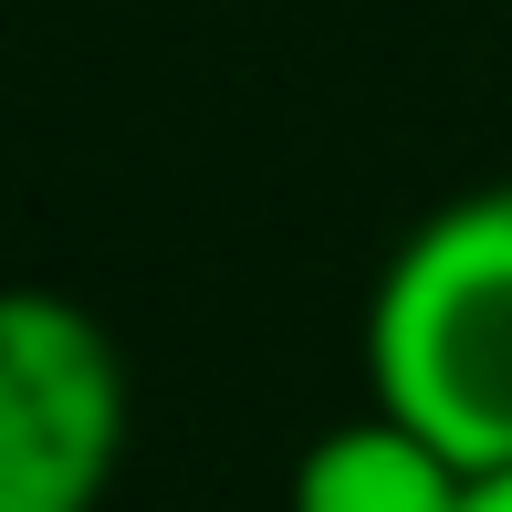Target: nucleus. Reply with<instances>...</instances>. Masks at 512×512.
<instances>
[{
    "label": "nucleus",
    "instance_id": "1",
    "mask_svg": "<svg viewBox=\"0 0 512 512\" xmlns=\"http://www.w3.org/2000/svg\"><path fill=\"white\" fill-rule=\"evenodd\" d=\"M366 408L429 429L460 471H512V178L460 189L366 293Z\"/></svg>",
    "mask_w": 512,
    "mask_h": 512
},
{
    "label": "nucleus",
    "instance_id": "4",
    "mask_svg": "<svg viewBox=\"0 0 512 512\" xmlns=\"http://www.w3.org/2000/svg\"><path fill=\"white\" fill-rule=\"evenodd\" d=\"M471 512H512V471H481L471 481Z\"/></svg>",
    "mask_w": 512,
    "mask_h": 512
},
{
    "label": "nucleus",
    "instance_id": "2",
    "mask_svg": "<svg viewBox=\"0 0 512 512\" xmlns=\"http://www.w3.org/2000/svg\"><path fill=\"white\" fill-rule=\"evenodd\" d=\"M126 356L53 283L0 293V512H105L126 471Z\"/></svg>",
    "mask_w": 512,
    "mask_h": 512
},
{
    "label": "nucleus",
    "instance_id": "3",
    "mask_svg": "<svg viewBox=\"0 0 512 512\" xmlns=\"http://www.w3.org/2000/svg\"><path fill=\"white\" fill-rule=\"evenodd\" d=\"M471 481L481 471H460L429 429H408L387 408H345L335 429L304 439L283 512H471Z\"/></svg>",
    "mask_w": 512,
    "mask_h": 512
}]
</instances>
